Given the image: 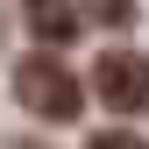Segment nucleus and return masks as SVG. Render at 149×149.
I'll list each match as a JSON object with an SVG mask.
<instances>
[{"label": "nucleus", "instance_id": "nucleus-3", "mask_svg": "<svg viewBox=\"0 0 149 149\" xmlns=\"http://www.w3.org/2000/svg\"><path fill=\"white\" fill-rule=\"evenodd\" d=\"M22 14H29V29H36L43 50H57V43L78 36V7H71V0H22Z\"/></svg>", "mask_w": 149, "mask_h": 149}, {"label": "nucleus", "instance_id": "nucleus-4", "mask_svg": "<svg viewBox=\"0 0 149 149\" xmlns=\"http://www.w3.org/2000/svg\"><path fill=\"white\" fill-rule=\"evenodd\" d=\"M85 149H149L135 128H100V135H85Z\"/></svg>", "mask_w": 149, "mask_h": 149}, {"label": "nucleus", "instance_id": "nucleus-1", "mask_svg": "<svg viewBox=\"0 0 149 149\" xmlns=\"http://www.w3.org/2000/svg\"><path fill=\"white\" fill-rule=\"evenodd\" d=\"M14 100H22V114H36V121H78V107H85V85L71 78V64L64 57H22L14 64Z\"/></svg>", "mask_w": 149, "mask_h": 149}, {"label": "nucleus", "instance_id": "nucleus-2", "mask_svg": "<svg viewBox=\"0 0 149 149\" xmlns=\"http://www.w3.org/2000/svg\"><path fill=\"white\" fill-rule=\"evenodd\" d=\"M92 92L107 114H149V57L142 50H107L92 64Z\"/></svg>", "mask_w": 149, "mask_h": 149}, {"label": "nucleus", "instance_id": "nucleus-5", "mask_svg": "<svg viewBox=\"0 0 149 149\" xmlns=\"http://www.w3.org/2000/svg\"><path fill=\"white\" fill-rule=\"evenodd\" d=\"M92 14H100L107 29H128V22H135V0H100V7H92Z\"/></svg>", "mask_w": 149, "mask_h": 149}]
</instances>
